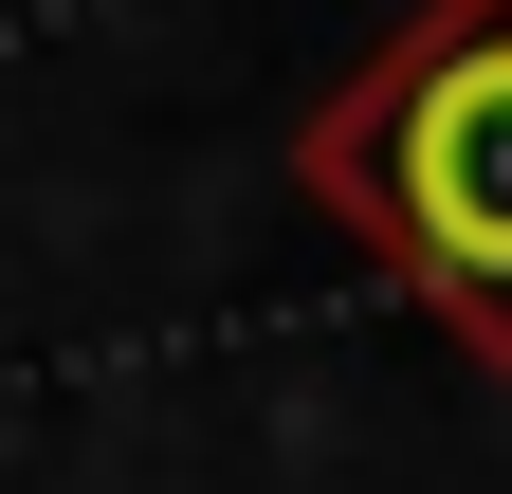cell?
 Instances as JSON below:
<instances>
[{"mask_svg":"<svg viewBox=\"0 0 512 494\" xmlns=\"http://www.w3.org/2000/svg\"><path fill=\"white\" fill-rule=\"evenodd\" d=\"M293 183L512 385V0L384 19V55L293 129Z\"/></svg>","mask_w":512,"mask_h":494,"instance_id":"obj_1","label":"cell"}]
</instances>
